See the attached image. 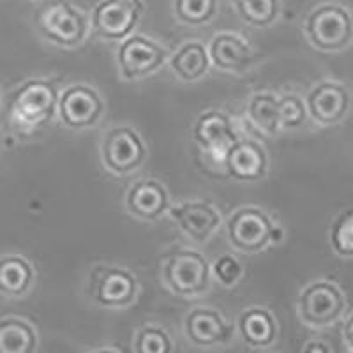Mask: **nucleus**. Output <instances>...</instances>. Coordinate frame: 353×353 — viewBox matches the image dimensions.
Masks as SVG:
<instances>
[{"label":"nucleus","instance_id":"24","mask_svg":"<svg viewBox=\"0 0 353 353\" xmlns=\"http://www.w3.org/2000/svg\"><path fill=\"white\" fill-rule=\"evenodd\" d=\"M249 117L251 121L263 129L265 132H274L279 129V108H277V99L270 94H261L253 97L249 103Z\"/></svg>","mask_w":353,"mask_h":353},{"label":"nucleus","instance_id":"29","mask_svg":"<svg viewBox=\"0 0 353 353\" xmlns=\"http://www.w3.org/2000/svg\"><path fill=\"white\" fill-rule=\"evenodd\" d=\"M214 270H216L217 279H219L221 283H225V285H233L242 274L241 263L232 256L219 258V260L216 261V265H214Z\"/></svg>","mask_w":353,"mask_h":353},{"label":"nucleus","instance_id":"19","mask_svg":"<svg viewBox=\"0 0 353 353\" xmlns=\"http://www.w3.org/2000/svg\"><path fill=\"white\" fill-rule=\"evenodd\" d=\"M34 279L32 267L20 256L9 254L0 258V293L8 297H20Z\"/></svg>","mask_w":353,"mask_h":353},{"label":"nucleus","instance_id":"32","mask_svg":"<svg viewBox=\"0 0 353 353\" xmlns=\"http://www.w3.org/2000/svg\"><path fill=\"white\" fill-rule=\"evenodd\" d=\"M352 318L348 320V343H350V350H352Z\"/></svg>","mask_w":353,"mask_h":353},{"label":"nucleus","instance_id":"10","mask_svg":"<svg viewBox=\"0 0 353 353\" xmlns=\"http://www.w3.org/2000/svg\"><path fill=\"white\" fill-rule=\"evenodd\" d=\"M61 117L69 128H90L96 124L103 112V103L99 96L87 85H74L68 88L59 101Z\"/></svg>","mask_w":353,"mask_h":353},{"label":"nucleus","instance_id":"1","mask_svg":"<svg viewBox=\"0 0 353 353\" xmlns=\"http://www.w3.org/2000/svg\"><path fill=\"white\" fill-rule=\"evenodd\" d=\"M57 90L48 81H28L12 96L11 117L17 124L37 128L55 113Z\"/></svg>","mask_w":353,"mask_h":353},{"label":"nucleus","instance_id":"23","mask_svg":"<svg viewBox=\"0 0 353 353\" xmlns=\"http://www.w3.org/2000/svg\"><path fill=\"white\" fill-rule=\"evenodd\" d=\"M235 8L249 25L267 27L277 18L279 0H235Z\"/></svg>","mask_w":353,"mask_h":353},{"label":"nucleus","instance_id":"11","mask_svg":"<svg viewBox=\"0 0 353 353\" xmlns=\"http://www.w3.org/2000/svg\"><path fill=\"white\" fill-rule=\"evenodd\" d=\"M165 62V50L156 43L134 36L119 50V64L125 78H140L156 71Z\"/></svg>","mask_w":353,"mask_h":353},{"label":"nucleus","instance_id":"12","mask_svg":"<svg viewBox=\"0 0 353 353\" xmlns=\"http://www.w3.org/2000/svg\"><path fill=\"white\" fill-rule=\"evenodd\" d=\"M194 138L201 149L210 152L212 156L223 157L237 141L230 119L219 112H209L198 119L196 125H194Z\"/></svg>","mask_w":353,"mask_h":353},{"label":"nucleus","instance_id":"22","mask_svg":"<svg viewBox=\"0 0 353 353\" xmlns=\"http://www.w3.org/2000/svg\"><path fill=\"white\" fill-rule=\"evenodd\" d=\"M172 68L184 80H198L209 69V55L200 43H189L173 57Z\"/></svg>","mask_w":353,"mask_h":353},{"label":"nucleus","instance_id":"4","mask_svg":"<svg viewBox=\"0 0 353 353\" xmlns=\"http://www.w3.org/2000/svg\"><path fill=\"white\" fill-rule=\"evenodd\" d=\"M141 12V0H101L94 8L92 27L105 39H124L137 27Z\"/></svg>","mask_w":353,"mask_h":353},{"label":"nucleus","instance_id":"31","mask_svg":"<svg viewBox=\"0 0 353 353\" xmlns=\"http://www.w3.org/2000/svg\"><path fill=\"white\" fill-rule=\"evenodd\" d=\"M305 350H307V352H329V348H327V346H321V345H309V346H305Z\"/></svg>","mask_w":353,"mask_h":353},{"label":"nucleus","instance_id":"27","mask_svg":"<svg viewBox=\"0 0 353 353\" xmlns=\"http://www.w3.org/2000/svg\"><path fill=\"white\" fill-rule=\"evenodd\" d=\"M332 245L341 256H350L353 251V214L346 212L332 226Z\"/></svg>","mask_w":353,"mask_h":353},{"label":"nucleus","instance_id":"17","mask_svg":"<svg viewBox=\"0 0 353 353\" xmlns=\"http://www.w3.org/2000/svg\"><path fill=\"white\" fill-rule=\"evenodd\" d=\"M168 198L165 188L154 181L138 182L128 194V205L132 214L141 219H156L166 209Z\"/></svg>","mask_w":353,"mask_h":353},{"label":"nucleus","instance_id":"7","mask_svg":"<svg viewBox=\"0 0 353 353\" xmlns=\"http://www.w3.org/2000/svg\"><path fill=\"white\" fill-rule=\"evenodd\" d=\"M145 147L138 134L129 128H115L103 141L105 165L115 173H129L141 165Z\"/></svg>","mask_w":353,"mask_h":353},{"label":"nucleus","instance_id":"21","mask_svg":"<svg viewBox=\"0 0 353 353\" xmlns=\"http://www.w3.org/2000/svg\"><path fill=\"white\" fill-rule=\"evenodd\" d=\"M241 330L249 345L267 346L276 336V323L269 311L249 309L241 318Z\"/></svg>","mask_w":353,"mask_h":353},{"label":"nucleus","instance_id":"3","mask_svg":"<svg viewBox=\"0 0 353 353\" xmlns=\"http://www.w3.org/2000/svg\"><path fill=\"white\" fill-rule=\"evenodd\" d=\"M305 32L314 46L327 52L345 48L352 39V18L339 6H320L305 20Z\"/></svg>","mask_w":353,"mask_h":353},{"label":"nucleus","instance_id":"30","mask_svg":"<svg viewBox=\"0 0 353 353\" xmlns=\"http://www.w3.org/2000/svg\"><path fill=\"white\" fill-rule=\"evenodd\" d=\"M283 239V230L279 226H272L270 228V235H269V242H281Z\"/></svg>","mask_w":353,"mask_h":353},{"label":"nucleus","instance_id":"6","mask_svg":"<svg viewBox=\"0 0 353 353\" xmlns=\"http://www.w3.org/2000/svg\"><path fill=\"white\" fill-rule=\"evenodd\" d=\"M299 307H301V316L305 323L325 327L337 320V316L343 313L345 301H343L341 292L332 283L320 281L313 283L302 292Z\"/></svg>","mask_w":353,"mask_h":353},{"label":"nucleus","instance_id":"26","mask_svg":"<svg viewBox=\"0 0 353 353\" xmlns=\"http://www.w3.org/2000/svg\"><path fill=\"white\" fill-rule=\"evenodd\" d=\"M137 350L140 353H168L172 350V343L165 330L147 327L138 334Z\"/></svg>","mask_w":353,"mask_h":353},{"label":"nucleus","instance_id":"20","mask_svg":"<svg viewBox=\"0 0 353 353\" xmlns=\"http://www.w3.org/2000/svg\"><path fill=\"white\" fill-rule=\"evenodd\" d=\"M36 348L32 327L17 318L0 321V353H30Z\"/></svg>","mask_w":353,"mask_h":353},{"label":"nucleus","instance_id":"5","mask_svg":"<svg viewBox=\"0 0 353 353\" xmlns=\"http://www.w3.org/2000/svg\"><path fill=\"white\" fill-rule=\"evenodd\" d=\"M165 281L179 295H198L209 286V265L196 251H181L166 261Z\"/></svg>","mask_w":353,"mask_h":353},{"label":"nucleus","instance_id":"16","mask_svg":"<svg viewBox=\"0 0 353 353\" xmlns=\"http://www.w3.org/2000/svg\"><path fill=\"white\" fill-rule=\"evenodd\" d=\"M185 332L189 339L200 346H210L228 341L230 327L212 309H194L185 321Z\"/></svg>","mask_w":353,"mask_h":353},{"label":"nucleus","instance_id":"18","mask_svg":"<svg viewBox=\"0 0 353 353\" xmlns=\"http://www.w3.org/2000/svg\"><path fill=\"white\" fill-rule=\"evenodd\" d=\"M210 57L214 64L225 71H241L249 64L251 52L239 37L219 34L210 44Z\"/></svg>","mask_w":353,"mask_h":353},{"label":"nucleus","instance_id":"25","mask_svg":"<svg viewBox=\"0 0 353 353\" xmlns=\"http://www.w3.org/2000/svg\"><path fill=\"white\" fill-rule=\"evenodd\" d=\"M176 18L189 25H201L212 20L217 12V0H175Z\"/></svg>","mask_w":353,"mask_h":353},{"label":"nucleus","instance_id":"9","mask_svg":"<svg viewBox=\"0 0 353 353\" xmlns=\"http://www.w3.org/2000/svg\"><path fill=\"white\" fill-rule=\"evenodd\" d=\"M272 223L258 209H242L228 221L232 244L245 253H254L267 245Z\"/></svg>","mask_w":353,"mask_h":353},{"label":"nucleus","instance_id":"14","mask_svg":"<svg viewBox=\"0 0 353 353\" xmlns=\"http://www.w3.org/2000/svg\"><path fill=\"white\" fill-rule=\"evenodd\" d=\"M225 159L230 175L239 181H258L267 170L263 149L254 141H235Z\"/></svg>","mask_w":353,"mask_h":353},{"label":"nucleus","instance_id":"2","mask_svg":"<svg viewBox=\"0 0 353 353\" xmlns=\"http://www.w3.org/2000/svg\"><path fill=\"white\" fill-rule=\"evenodd\" d=\"M37 25L50 41L62 46H74L87 32L85 17L68 0H52L44 4L37 14Z\"/></svg>","mask_w":353,"mask_h":353},{"label":"nucleus","instance_id":"13","mask_svg":"<svg viewBox=\"0 0 353 353\" xmlns=\"http://www.w3.org/2000/svg\"><path fill=\"white\" fill-rule=\"evenodd\" d=\"M311 115L321 124H334L341 121L350 106L346 88L337 83H321L307 97Z\"/></svg>","mask_w":353,"mask_h":353},{"label":"nucleus","instance_id":"28","mask_svg":"<svg viewBox=\"0 0 353 353\" xmlns=\"http://www.w3.org/2000/svg\"><path fill=\"white\" fill-rule=\"evenodd\" d=\"M277 108H279V125L299 128L305 121L304 103L299 97L286 96L277 99Z\"/></svg>","mask_w":353,"mask_h":353},{"label":"nucleus","instance_id":"15","mask_svg":"<svg viewBox=\"0 0 353 353\" xmlns=\"http://www.w3.org/2000/svg\"><path fill=\"white\" fill-rule=\"evenodd\" d=\"M172 217L189 237L203 242L219 225V216L207 203H184L172 209Z\"/></svg>","mask_w":353,"mask_h":353},{"label":"nucleus","instance_id":"8","mask_svg":"<svg viewBox=\"0 0 353 353\" xmlns=\"http://www.w3.org/2000/svg\"><path fill=\"white\" fill-rule=\"evenodd\" d=\"M90 293L106 307H122L137 295V279L124 269L99 267L90 277Z\"/></svg>","mask_w":353,"mask_h":353}]
</instances>
